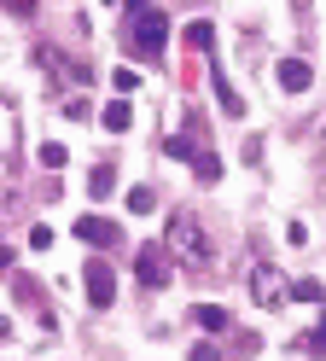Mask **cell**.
<instances>
[{"instance_id": "3957f363", "label": "cell", "mask_w": 326, "mask_h": 361, "mask_svg": "<svg viewBox=\"0 0 326 361\" xmlns=\"http://www.w3.org/2000/svg\"><path fill=\"white\" fill-rule=\"evenodd\" d=\"M163 239H169V251H175L186 268H204V262H210V245H204V233H198L193 210H175V216H169V233H163Z\"/></svg>"}, {"instance_id": "8fae6325", "label": "cell", "mask_w": 326, "mask_h": 361, "mask_svg": "<svg viewBox=\"0 0 326 361\" xmlns=\"http://www.w3.org/2000/svg\"><path fill=\"white\" fill-rule=\"evenodd\" d=\"M193 175L204 180V187H216V180H222V157H216V152H204V146H198V157H193Z\"/></svg>"}, {"instance_id": "5bb4252c", "label": "cell", "mask_w": 326, "mask_h": 361, "mask_svg": "<svg viewBox=\"0 0 326 361\" xmlns=\"http://www.w3.org/2000/svg\"><path fill=\"white\" fill-rule=\"evenodd\" d=\"M35 157H41V169H64V157H70V152H64L59 140H47V146H41Z\"/></svg>"}, {"instance_id": "e0dca14e", "label": "cell", "mask_w": 326, "mask_h": 361, "mask_svg": "<svg viewBox=\"0 0 326 361\" xmlns=\"http://www.w3.org/2000/svg\"><path fill=\"white\" fill-rule=\"evenodd\" d=\"M152 204H157V198H152V187H134V192H128V210H134V216H146Z\"/></svg>"}, {"instance_id": "ac0fdd59", "label": "cell", "mask_w": 326, "mask_h": 361, "mask_svg": "<svg viewBox=\"0 0 326 361\" xmlns=\"http://www.w3.org/2000/svg\"><path fill=\"white\" fill-rule=\"evenodd\" d=\"M30 251H53V228H47V221L30 228Z\"/></svg>"}, {"instance_id": "7c38bea8", "label": "cell", "mask_w": 326, "mask_h": 361, "mask_svg": "<svg viewBox=\"0 0 326 361\" xmlns=\"http://www.w3.org/2000/svg\"><path fill=\"white\" fill-rule=\"evenodd\" d=\"M128 123H134V111H128V99H111V105H105V128H111V134H123Z\"/></svg>"}, {"instance_id": "d4e9b609", "label": "cell", "mask_w": 326, "mask_h": 361, "mask_svg": "<svg viewBox=\"0 0 326 361\" xmlns=\"http://www.w3.org/2000/svg\"><path fill=\"white\" fill-rule=\"evenodd\" d=\"M105 6H111V0H105Z\"/></svg>"}, {"instance_id": "7402d4cb", "label": "cell", "mask_w": 326, "mask_h": 361, "mask_svg": "<svg viewBox=\"0 0 326 361\" xmlns=\"http://www.w3.org/2000/svg\"><path fill=\"white\" fill-rule=\"evenodd\" d=\"M186 361H222V355H216V344H204V338H198V344H193V355H186Z\"/></svg>"}, {"instance_id": "603a6c76", "label": "cell", "mask_w": 326, "mask_h": 361, "mask_svg": "<svg viewBox=\"0 0 326 361\" xmlns=\"http://www.w3.org/2000/svg\"><path fill=\"white\" fill-rule=\"evenodd\" d=\"M0 268H6V245H0Z\"/></svg>"}, {"instance_id": "9a60e30c", "label": "cell", "mask_w": 326, "mask_h": 361, "mask_svg": "<svg viewBox=\"0 0 326 361\" xmlns=\"http://www.w3.org/2000/svg\"><path fill=\"white\" fill-rule=\"evenodd\" d=\"M163 152H169V157H186V164H193V157H198V146L186 140V134H175V140H163Z\"/></svg>"}, {"instance_id": "9c48e42d", "label": "cell", "mask_w": 326, "mask_h": 361, "mask_svg": "<svg viewBox=\"0 0 326 361\" xmlns=\"http://www.w3.org/2000/svg\"><path fill=\"white\" fill-rule=\"evenodd\" d=\"M181 41H186L193 53H204V59H210V47H216V30H210V18H193V24L181 30Z\"/></svg>"}, {"instance_id": "484cf974", "label": "cell", "mask_w": 326, "mask_h": 361, "mask_svg": "<svg viewBox=\"0 0 326 361\" xmlns=\"http://www.w3.org/2000/svg\"><path fill=\"white\" fill-rule=\"evenodd\" d=\"M297 6H303V0H297Z\"/></svg>"}, {"instance_id": "ffe728a7", "label": "cell", "mask_w": 326, "mask_h": 361, "mask_svg": "<svg viewBox=\"0 0 326 361\" xmlns=\"http://www.w3.org/2000/svg\"><path fill=\"white\" fill-rule=\"evenodd\" d=\"M0 6H6L12 18H35V6H41V0H0Z\"/></svg>"}, {"instance_id": "30bf717a", "label": "cell", "mask_w": 326, "mask_h": 361, "mask_svg": "<svg viewBox=\"0 0 326 361\" xmlns=\"http://www.w3.org/2000/svg\"><path fill=\"white\" fill-rule=\"evenodd\" d=\"M193 326H204V332H227L233 314H227L222 303H198V309H193Z\"/></svg>"}, {"instance_id": "ba28073f", "label": "cell", "mask_w": 326, "mask_h": 361, "mask_svg": "<svg viewBox=\"0 0 326 361\" xmlns=\"http://www.w3.org/2000/svg\"><path fill=\"white\" fill-rule=\"evenodd\" d=\"M210 87H216V105H222V117H239V111H245V99L233 94V82H227V71L216 64V53H210Z\"/></svg>"}, {"instance_id": "52a82bcc", "label": "cell", "mask_w": 326, "mask_h": 361, "mask_svg": "<svg viewBox=\"0 0 326 361\" xmlns=\"http://www.w3.org/2000/svg\"><path fill=\"white\" fill-rule=\"evenodd\" d=\"M274 76H279V87H286V94H309V82H315L309 59H279V64H274Z\"/></svg>"}, {"instance_id": "8992f818", "label": "cell", "mask_w": 326, "mask_h": 361, "mask_svg": "<svg viewBox=\"0 0 326 361\" xmlns=\"http://www.w3.org/2000/svg\"><path fill=\"white\" fill-rule=\"evenodd\" d=\"M76 239H82V245H93V251H105V245L116 251L123 228H116V221H105V216H82V221H76Z\"/></svg>"}, {"instance_id": "4fadbf2b", "label": "cell", "mask_w": 326, "mask_h": 361, "mask_svg": "<svg viewBox=\"0 0 326 361\" xmlns=\"http://www.w3.org/2000/svg\"><path fill=\"white\" fill-rule=\"evenodd\" d=\"M111 187H116V169H111V164H99V169L87 175V192H93V198H111Z\"/></svg>"}, {"instance_id": "7a4b0ae2", "label": "cell", "mask_w": 326, "mask_h": 361, "mask_svg": "<svg viewBox=\"0 0 326 361\" xmlns=\"http://www.w3.org/2000/svg\"><path fill=\"white\" fill-rule=\"evenodd\" d=\"M163 41H169V24H163V12H157V6L128 12V47H134V59H157V53H163Z\"/></svg>"}, {"instance_id": "277c9868", "label": "cell", "mask_w": 326, "mask_h": 361, "mask_svg": "<svg viewBox=\"0 0 326 361\" xmlns=\"http://www.w3.org/2000/svg\"><path fill=\"white\" fill-rule=\"evenodd\" d=\"M82 291H87L93 309H111V303H116V274H111L105 257H93V262L82 268Z\"/></svg>"}, {"instance_id": "cb8c5ba5", "label": "cell", "mask_w": 326, "mask_h": 361, "mask_svg": "<svg viewBox=\"0 0 326 361\" xmlns=\"http://www.w3.org/2000/svg\"><path fill=\"white\" fill-rule=\"evenodd\" d=\"M6 332H12V326H6V321H0V338H6Z\"/></svg>"}, {"instance_id": "6da1fadb", "label": "cell", "mask_w": 326, "mask_h": 361, "mask_svg": "<svg viewBox=\"0 0 326 361\" xmlns=\"http://www.w3.org/2000/svg\"><path fill=\"white\" fill-rule=\"evenodd\" d=\"M245 286H250V303L256 309H279L291 298V286H286V274L268 262V257H250V268H245Z\"/></svg>"}, {"instance_id": "2e32d148", "label": "cell", "mask_w": 326, "mask_h": 361, "mask_svg": "<svg viewBox=\"0 0 326 361\" xmlns=\"http://www.w3.org/2000/svg\"><path fill=\"white\" fill-rule=\"evenodd\" d=\"M291 291H297V298H303V303H326V286H320V280H297Z\"/></svg>"}, {"instance_id": "5b68a950", "label": "cell", "mask_w": 326, "mask_h": 361, "mask_svg": "<svg viewBox=\"0 0 326 361\" xmlns=\"http://www.w3.org/2000/svg\"><path fill=\"white\" fill-rule=\"evenodd\" d=\"M134 274H140V286L163 291V286H169V251H157V245H140V251H134Z\"/></svg>"}, {"instance_id": "d6986e66", "label": "cell", "mask_w": 326, "mask_h": 361, "mask_svg": "<svg viewBox=\"0 0 326 361\" xmlns=\"http://www.w3.org/2000/svg\"><path fill=\"white\" fill-rule=\"evenodd\" d=\"M303 350H309V355H326V314H320V326L303 338Z\"/></svg>"}, {"instance_id": "44dd1931", "label": "cell", "mask_w": 326, "mask_h": 361, "mask_svg": "<svg viewBox=\"0 0 326 361\" xmlns=\"http://www.w3.org/2000/svg\"><path fill=\"white\" fill-rule=\"evenodd\" d=\"M134 82H140L134 71H116V76H111V87H116V94H134Z\"/></svg>"}]
</instances>
